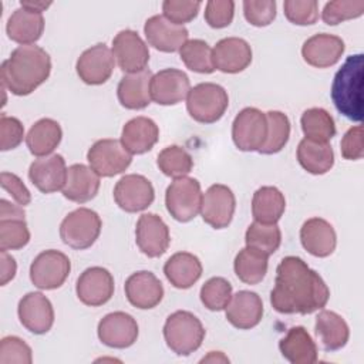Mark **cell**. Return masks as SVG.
<instances>
[{"label":"cell","instance_id":"cell-11","mask_svg":"<svg viewBox=\"0 0 364 364\" xmlns=\"http://www.w3.org/2000/svg\"><path fill=\"white\" fill-rule=\"evenodd\" d=\"M112 55L118 67L127 73H139L146 70L149 61V50L141 36L129 28L118 31L112 38Z\"/></svg>","mask_w":364,"mask_h":364},{"label":"cell","instance_id":"cell-26","mask_svg":"<svg viewBox=\"0 0 364 364\" xmlns=\"http://www.w3.org/2000/svg\"><path fill=\"white\" fill-rule=\"evenodd\" d=\"M301 246L316 257L333 255L337 246V235L330 222L323 218L307 219L300 229Z\"/></svg>","mask_w":364,"mask_h":364},{"label":"cell","instance_id":"cell-47","mask_svg":"<svg viewBox=\"0 0 364 364\" xmlns=\"http://www.w3.org/2000/svg\"><path fill=\"white\" fill-rule=\"evenodd\" d=\"M283 10L286 18L296 26H310L318 18V3L316 0H286Z\"/></svg>","mask_w":364,"mask_h":364},{"label":"cell","instance_id":"cell-37","mask_svg":"<svg viewBox=\"0 0 364 364\" xmlns=\"http://www.w3.org/2000/svg\"><path fill=\"white\" fill-rule=\"evenodd\" d=\"M269 256L253 249V247H243L235 257L233 269L240 282L245 284H257L260 283L269 266Z\"/></svg>","mask_w":364,"mask_h":364},{"label":"cell","instance_id":"cell-28","mask_svg":"<svg viewBox=\"0 0 364 364\" xmlns=\"http://www.w3.org/2000/svg\"><path fill=\"white\" fill-rule=\"evenodd\" d=\"M151 70H144L139 73L125 74L117 87V97L119 104L127 109H144L146 108L151 98Z\"/></svg>","mask_w":364,"mask_h":364},{"label":"cell","instance_id":"cell-4","mask_svg":"<svg viewBox=\"0 0 364 364\" xmlns=\"http://www.w3.org/2000/svg\"><path fill=\"white\" fill-rule=\"evenodd\" d=\"M164 338L171 351L185 357L195 353L202 346L205 328L193 313L178 310L166 317Z\"/></svg>","mask_w":364,"mask_h":364},{"label":"cell","instance_id":"cell-6","mask_svg":"<svg viewBox=\"0 0 364 364\" xmlns=\"http://www.w3.org/2000/svg\"><path fill=\"white\" fill-rule=\"evenodd\" d=\"M102 222L100 215L88 208H78L70 212L60 225V237L64 245L84 250L91 247L101 233Z\"/></svg>","mask_w":364,"mask_h":364},{"label":"cell","instance_id":"cell-32","mask_svg":"<svg viewBox=\"0 0 364 364\" xmlns=\"http://www.w3.org/2000/svg\"><path fill=\"white\" fill-rule=\"evenodd\" d=\"M44 17L40 13L16 9L7 20L6 33L9 38L21 46H30L40 40L44 31Z\"/></svg>","mask_w":364,"mask_h":364},{"label":"cell","instance_id":"cell-5","mask_svg":"<svg viewBox=\"0 0 364 364\" xmlns=\"http://www.w3.org/2000/svg\"><path fill=\"white\" fill-rule=\"evenodd\" d=\"M229 107L226 90L215 82H200L191 88L186 97V109L191 118L200 124L219 121Z\"/></svg>","mask_w":364,"mask_h":364},{"label":"cell","instance_id":"cell-51","mask_svg":"<svg viewBox=\"0 0 364 364\" xmlns=\"http://www.w3.org/2000/svg\"><path fill=\"white\" fill-rule=\"evenodd\" d=\"M24 139V127L16 117L0 115V149L10 151L17 148Z\"/></svg>","mask_w":364,"mask_h":364},{"label":"cell","instance_id":"cell-54","mask_svg":"<svg viewBox=\"0 0 364 364\" xmlns=\"http://www.w3.org/2000/svg\"><path fill=\"white\" fill-rule=\"evenodd\" d=\"M0 284L6 286L9 282H11L17 272V263L16 259L9 255L6 250H0Z\"/></svg>","mask_w":364,"mask_h":364},{"label":"cell","instance_id":"cell-33","mask_svg":"<svg viewBox=\"0 0 364 364\" xmlns=\"http://www.w3.org/2000/svg\"><path fill=\"white\" fill-rule=\"evenodd\" d=\"M314 331L326 351L343 348L350 338V328L346 320L331 310H321L316 317Z\"/></svg>","mask_w":364,"mask_h":364},{"label":"cell","instance_id":"cell-36","mask_svg":"<svg viewBox=\"0 0 364 364\" xmlns=\"http://www.w3.org/2000/svg\"><path fill=\"white\" fill-rule=\"evenodd\" d=\"M286 209L284 195L276 186H262L252 198V216L260 223H277Z\"/></svg>","mask_w":364,"mask_h":364},{"label":"cell","instance_id":"cell-52","mask_svg":"<svg viewBox=\"0 0 364 364\" xmlns=\"http://www.w3.org/2000/svg\"><path fill=\"white\" fill-rule=\"evenodd\" d=\"M341 155L347 161H358L364 155V142H363V127H351L343 136L341 142Z\"/></svg>","mask_w":364,"mask_h":364},{"label":"cell","instance_id":"cell-35","mask_svg":"<svg viewBox=\"0 0 364 364\" xmlns=\"http://www.w3.org/2000/svg\"><path fill=\"white\" fill-rule=\"evenodd\" d=\"M300 166L311 175H324L334 165V151L328 142H316L303 138L297 146Z\"/></svg>","mask_w":364,"mask_h":364},{"label":"cell","instance_id":"cell-46","mask_svg":"<svg viewBox=\"0 0 364 364\" xmlns=\"http://www.w3.org/2000/svg\"><path fill=\"white\" fill-rule=\"evenodd\" d=\"M31 347L17 336L3 337L0 341V364H31Z\"/></svg>","mask_w":364,"mask_h":364},{"label":"cell","instance_id":"cell-14","mask_svg":"<svg viewBox=\"0 0 364 364\" xmlns=\"http://www.w3.org/2000/svg\"><path fill=\"white\" fill-rule=\"evenodd\" d=\"M114 277L105 267L92 266L85 269L77 279L75 293L78 300L90 307H98L114 296Z\"/></svg>","mask_w":364,"mask_h":364},{"label":"cell","instance_id":"cell-2","mask_svg":"<svg viewBox=\"0 0 364 364\" xmlns=\"http://www.w3.org/2000/svg\"><path fill=\"white\" fill-rule=\"evenodd\" d=\"M51 73L50 54L36 46H18L1 63V84L14 95L24 97L47 81Z\"/></svg>","mask_w":364,"mask_h":364},{"label":"cell","instance_id":"cell-42","mask_svg":"<svg viewBox=\"0 0 364 364\" xmlns=\"http://www.w3.org/2000/svg\"><path fill=\"white\" fill-rule=\"evenodd\" d=\"M159 171L169 178L186 176L193 168V159L186 149L179 145L165 146L156 158Z\"/></svg>","mask_w":364,"mask_h":364},{"label":"cell","instance_id":"cell-44","mask_svg":"<svg viewBox=\"0 0 364 364\" xmlns=\"http://www.w3.org/2000/svg\"><path fill=\"white\" fill-rule=\"evenodd\" d=\"M364 13L363 0H334L324 4L321 18L327 26H337L343 21L361 17Z\"/></svg>","mask_w":364,"mask_h":364},{"label":"cell","instance_id":"cell-8","mask_svg":"<svg viewBox=\"0 0 364 364\" xmlns=\"http://www.w3.org/2000/svg\"><path fill=\"white\" fill-rule=\"evenodd\" d=\"M71 272V262L60 250L48 249L34 257L30 264V280L40 290H54L64 284Z\"/></svg>","mask_w":364,"mask_h":364},{"label":"cell","instance_id":"cell-9","mask_svg":"<svg viewBox=\"0 0 364 364\" xmlns=\"http://www.w3.org/2000/svg\"><path fill=\"white\" fill-rule=\"evenodd\" d=\"M87 161L100 176L111 178L127 171L132 162V155L125 149L121 139L104 138L90 146Z\"/></svg>","mask_w":364,"mask_h":364},{"label":"cell","instance_id":"cell-20","mask_svg":"<svg viewBox=\"0 0 364 364\" xmlns=\"http://www.w3.org/2000/svg\"><path fill=\"white\" fill-rule=\"evenodd\" d=\"M144 33L149 46L162 53H175L188 41V30L173 24L162 14H155L145 21Z\"/></svg>","mask_w":364,"mask_h":364},{"label":"cell","instance_id":"cell-22","mask_svg":"<svg viewBox=\"0 0 364 364\" xmlns=\"http://www.w3.org/2000/svg\"><path fill=\"white\" fill-rule=\"evenodd\" d=\"M127 300L136 309L149 310L156 307L164 299V286L161 280L149 270L132 273L125 280Z\"/></svg>","mask_w":364,"mask_h":364},{"label":"cell","instance_id":"cell-34","mask_svg":"<svg viewBox=\"0 0 364 364\" xmlns=\"http://www.w3.org/2000/svg\"><path fill=\"white\" fill-rule=\"evenodd\" d=\"M63 138V129L60 124L53 118H41L26 135V145L34 156H48L60 145Z\"/></svg>","mask_w":364,"mask_h":364},{"label":"cell","instance_id":"cell-23","mask_svg":"<svg viewBox=\"0 0 364 364\" xmlns=\"http://www.w3.org/2000/svg\"><path fill=\"white\" fill-rule=\"evenodd\" d=\"M212 60L215 70L225 74H237L250 65L252 48L240 37H226L212 48Z\"/></svg>","mask_w":364,"mask_h":364},{"label":"cell","instance_id":"cell-19","mask_svg":"<svg viewBox=\"0 0 364 364\" xmlns=\"http://www.w3.org/2000/svg\"><path fill=\"white\" fill-rule=\"evenodd\" d=\"M191 91L189 77L178 68H165L152 75L151 98L159 105H176Z\"/></svg>","mask_w":364,"mask_h":364},{"label":"cell","instance_id":"cell-24","mask_svg":"<svg viewBox=\"0 0 364 364\" xmlns=\"http://www.w3.org/2000/svg\"><path fill=\"white\" fill-rule=\"evenodd\" d=\"M346 50L344 41L334 34L318 33L309 37L301 47L303 60L316 68H328L337 64Z\"/></svg>","mask_w":364,"mask_h":364},{"label":"cell","instance_id":"cell-1","mask_svg":"<svg viewBox=\"0 0 364 364\" xmlns=\"http://www.w3.org/2000/svg\"><path fill=\"white\" fill-rule=\"evenodd\" d=\"M330 290L323 277L299 256H286L276 269L272 307L282 314H311L326 307Z\"/></svg>","mask_w":364,"mask_h":364},{"label":"cell","instance_id":"cell-39","mask_svg":"<svg viewBox=\"0 0 364 364\" xmlns=\"http://www.w3.org/2000/svg\"><path fill=\"white\" fill-rule=\"evenodd\" d=\"M267 136L262 148L257 151L263 155L280 152L290 138V119L282 111H267Z\"/></svg>","mask_w":364,"mask_h":364},{"label":"cell","instance_id":"cell-50","mask_svg":"<svg viewBox=\"0 0 364 364\" xmlns=\"http://www.w3.org/2000/svg\"><path fill=\"white\" fill-rule=\"evenodd\" d=\"M235 16V3L232 0H210L205 6V21L212 28L228 27Z\"/></svg>","mask_w":364,"mask_h":364},{"label":"cell","instance_id":"cell-16","mask_svg":"<svg viewBox=\"0 0 364 364\" xmlns=\"http://www.w3.org/2000/svg\"><path fill=\"white\" fill-rule=\"evenodd\" d=\"M18 320L33 334H46L54 324V309L47 296L40 291L24 294L17 306Z\"/></svg>","mask_w":364,"mask_h":364},{"label":"cell","instance_id":"cell-38","mask_svg":"<svg viewBox=\"0 0 364 364\" xmlns=\"http://www.w3.org/2000/svg\"><path fill=\"white\" fill-rule=\"evenodd\" d=\"M304 138L316 142H328L336 135V124L333 117L318 107L306 109L300 118Z\"/></svg>","mask_w":364,"mask_h":364},{"label":"cell","instance_id":"cell-56","mask_svg":"<svg viewBox=\"0 0 364 364\" xmlns=\"http://www.w3.org/2000/svg\"><path fill=\"white\" fill-rule=\"evenodd\" d=\"M53 3L51 1H41V0H21L20 1V6L28 11H33V13H40L43 14V11H46Z\"/></svg>","mask_w":364,"mask_h":364},{"label":"cell","instance_id":"cell-27","mask_svg":"<svg viewBox=\"0 0 364 364\" xmlns=\"http://www.w3.org/2000/svg\"><path fill=\"white\" fill-rule=\"evenodd\" d=\"M100 175L84 164H73L67 169V181L63 196L75 203H85L94 199L100 189Z\"/></svg>","mask_w":364,"mask_h":364},{"label":"cell","instance_id":"cell-12","mask_svg":"<svg viewBox=\"0 0 364 364\" xmlns=\"http://www.w3.org/2000/svg\"><path fill=\"white\" fill-rule=\"evenodd\" d=\"M155 191L148 178L138 173L124 175L114 186L115 203L128 213L142 212L152 205Z\"/></svg>","mask_w":364,"mask_h":364},{"label":"cell","instance_id":"cell-7","mask_svg":"<svg viewBox=\"0 0 364 364\" xmlns=\"http://www.w3.org/2000/svg\"><path fill=\"white\" fill-rule=\"evenodd\" d=\"M200 183L195 178L182 176L173 179L165 192V205L169 215L178 222H189L200 213Z\"/></svg>","mask_w":364,"mask_h":364},{"label":"cell","instance_id":"cell-30","mask_svg":"<svg viewBox=\"0 0 364 364\" xmlns=\"http://www.w3.org/2000/svg\"><path fill=\"white\" fill-rule=\"evenodd\" d=\"M203 267L198 256L189 252L173 253L164 264V273L168 282L181 290L192 287L202 276Z\"/></svg>","mask_w":364,"mask_h":364},{"label":"cell","instance_id":"cell-18","mask_svg":"<svg viewBox=\"0 0 364 364\" xmlns=\"http://www.w3.org/2000/svg\"><path fill=\"white\" fill-rule=\"evenodd\" d=\"M135 242L145 256L159 257L169 247V228L159 215L144 213L136 222Z\"/></svg>","mask_w":364,"mask_h":364},{"label":"cell","instance_id":"cell-55","mask_svg":"<svg viewBox=\"0 0 364 364\" xmlns=\"http://www.w3.org/2000/svg\"><path fill=\"white\" fill-rule=\"evenodd\" d=\"M0 219H26V212L23 206L3 198L0 199Z\"/></svg>","mask_w":364,"mask_h":364},{"label":"cell","instance_id":"cell-49","mask_svg":"<svg viewBox=\"0 0 364 364\" xmlns=\"http://www.w3.org/2000/svg\"><path fill=\"white\" fill-rule=\"evenodd\" d=\"M243 14L249 24L266 27L276 18L274 0H246L243 1Z\"/></svg>","mask_w":364,"mask_h":364},{"label":"cell","instance_id":"cell-31","mask_svg":"<svg viewBox=\"0 0 364 364\" xmlns=\"http://www.w3.org/2000/svg\"><path fill=\"white\" fill-rule=\"evenodd\" d=\"M279 350L291 364H313L318 358L317 346L303 326L289 328L286 336L279 341Z\"/></svg>","mask_w":364,"mask_h":364},{"label":"cell","instance_id":"cell-48","mask_svg":"<svg viewBox=\"0 0 364 364\" xmlns=\"http://www.w3.org/2000/svg\"><path fill=\"white\" fill-rule=\"evenodd\" d=\"M200 6V1L192 0H165L162 3V16L173 24L183 26L198 16Z\"/></svg>","mask_w":364,"mask_h":364},{"label":"cell","instance_id":"cell-41","mask_svg":"<svg viewBox=\"0 0 364 364\" xmlns=\"http://www.w3.org/2000/svg\"><path fill=\"white\" fill-rule=\"evenodd\" d=\"M179 57L193 73L210 74L215 71L210 46L200 38L188 40L179 50Z\"/></svg>","mask_w":364,"mask_h":364},{"label":"cell","instance_id":"cell-40","mask_svg":"<svg viewBox=\"0 0 364 364\" xmlns=\"http://www.w3.org/2000/svg\"><path fill=\"white\" fill-rule=\"evenodd\" d=\"M245 243L246 246L270 256L279 249L282 243V230L277 223L267 225L255 220L246 230Z\"/></svg>","mask_w":364,"mask_h":364},{"label":"cell","instance_id":"cell-15","mask_svg":"<svg viewBox=\"0 0 364 364\" xmlns=\"http://www.w3.org/2000/svg\"><path fill=\"white\" fill-rule=\"evenodd\" d=\"M115 64L112 51L107 44L98 43L81 53L75 70L82 82L88 85H101L111 78Z\"/></svg>","mask_w":364,"mask_h":364},{"label":"cell","instance_id":"cell-17","mask_svg":"<svg viewBox=\"0 0 364 364\" xmlns=\"http://www.w3.org/2000/svg\"><path fill=\"white\" fill-rule=\"evenodd\" d=\"M98 338L111 348L131 347L139 334L136 320L125 311H112L105 314L97 327Z\"/></svg>","mask_w":364,"mask_h":364},{"label":"cell","instance_id":"cell-53","mask_svg":"<svg viewBox=\"0 0 364 364\" xmlns=\"http://www.w3.org/2000/svg\"><path fill=\"white\" fill-rule=\"evenodd\" d=\"M0 183H1V188L16 200L17 205L23 208L30 205L31 193L16 173L3 171L0 175Z\"/></svg>","mask_w":364,"mask_h":364},{"label":"cell","instance_id":"cell-45","mask_svg":"<svg viewBox=\"0 0 364 364\" xmlns=\"http://www.w3.org/2000/svg\"><path fill=\"white\" fill-rule=\"evenodd\" d=\"M30 242L26 219H0V250H18Z\"/></svg>","mask_w":364,"mask_h":364},{"label":"cell","instance_id":"cell-43","mask_svg":"<svg viewBox=\"0 0 364 364\" xmlns=\"http://www.w3.org/2000/svg\"><path fill=\"white\" fill-rule=\"evenodd\" d=\"M232 284L220 276L210 277L200 287V301L210 311H222L232 299Z\"/></svg>","mask_w":364,"mask_h":364},{"label":"cell","instance_id":"cell-10","mask_svg":"<svg viewBox=\"0 0 364 364\" xmlns=\"http://www.w3.org/2000/svg\"><path fill=\"white\" fill-rule=\"evenodd\" d=\"M267 136L266 112L259 108L246 107L235 117L232 124V139L239 151H259Z\"/></svg>","mask_w":364,"mask_h":364},{"label":"cell","instance_id":"cell-3","mask_svg":"<svg viewBox=\"0 0 364 364\" xmlns=\"http://www.w3.org/2000/svg\"><path fill=\"white\" fill-rule=\"evenodd\" d=\"M364 55H348L334 75L331 100L336 109L354 122L363 119V67Z\"/></svg>","mask_w":364,"mask_h":364},{"label":"cell","instance_id":"cell-21","mask_svg":"<svg viewBox=\"0 0 364 364\" xmlns=\"http://www.w3.org/2000/svg\"><path fill=\"white\" fill-rule=\"evenodd\" d=\"M65 159L60 154L37 158L28 168L31 183L43 193H54L63 191L67 181Z\"/></svg>","mask_w":364,"mask_h":364},{"label":"cell","instance_id":"cell-29","mask_svg":"<svg viewBox=\"0 0 364 364\" xmlns=\"http://www.w3.org/2000/svg\"><path fill=\"white\" fill-rule=\"evenodd\" d=\"M159 139V128L148 117L129 119L121 132V142L131 155H142L154 148Z\"/></svg>","mask_w":364,"mask_h":364},{"label":"cell","instance_id":"cell-25","mask_svg":"<svg viewBox=\"0 0 364 364\" xmlns=\"http://www.w3.org/2000/svg\"><path fill=\"white\" fill-rule=\"evenodd\" d=\"M226 320L239 330L256 327L263 317V301L260 296L250 290H239L232 296L225 309Z\"/></svg>","mask_w":364,"mask_h":364},{"label":"cell","instance_id":"cell-57","mask_svg":"<svg viewBox=\"0 0 364 364\" xmlns=\"http://www.w3.org/2000/svg\"><path fill=\"white\" fill-rule=\"evenodd\" d=\"M208 361H212V363H215V361L216 363H219V361L229 363V358L226 355H223V353H220V351H209V354L206 357H203L200 360V363H208Z\"/></svg>","mask_w":364,"mask_h":364},{"label":"cell","instance_id":"cell-13","mask_svg":"<svg viewBox=\"0 0 364 364\" xmlns=\"http://www.w3.org/2000/svg\"><path fill=\"white\" fill-rule=\"evenodd\" d=\"M236 209V198L232 189L223 183L210 185L202 196L200 215L205 223L213 229H225L230 225Z\"/></svg>","mask_w":364,"mask_h":364}]
</instances>
